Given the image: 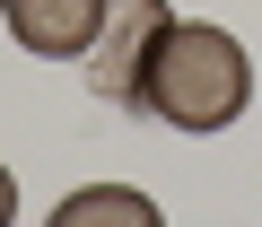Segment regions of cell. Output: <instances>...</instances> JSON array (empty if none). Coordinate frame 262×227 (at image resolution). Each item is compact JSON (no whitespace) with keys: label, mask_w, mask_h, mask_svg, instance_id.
<instances>
[{"label":"cell","mask_w":262,"mask_h":227,"mask_svg":"<svg viewBox=\"0 0 262 227\" xmlns=\"http://www.w3.org/2000/svg\"><path fill=\"white\" fill-rule=\"evenodd\" d=\"M9 35L27 44V53H44V61H79L88 44H96V27H105V0H9Z\"/></svg>","instance_id":"3"},{"label":"cell","mask_w":262,"mask_h":227,"mask_svg":"<svg viewBox=\"0 0 262 227\" xmlns=\"http://www.w3.org/2000/svg\"><path fill=\"white\" fill-rule=\"evenodd\" d=\"M44 227H166L149 192H131V184H79L70 201H53Z\"/></svg>","instance_id":"4"},{"label":"cell","mask_w":262,"mask_h":227,"mask_svg":"<svg viewBox=\"0 0 262 227\" xmlns=\"http://www.w3.org/2000/svg\"><path fill=\"white\" fill-rule=\"evenodd\" d=\"M0 9H9V0H0Z\"/></svg>","instance_id":"6"},{"label":"cell","mask_w":262,"mask_h":227,"mask_svg":"<svg viewBox=\"0 0 262 227\" xmlns=\"http://www.w3.org/2000/svg\"><path fill=\"white\" fill-rule=\"evenodd\" d=\"M253 96V61L227 27H201V18H175L158 61H149V114L175 131H227Z\"/></svg>","instance_id":"1"},{"label":"cell","mask_w":262,"mask_h":227,"mask_svg":"<svg viewBox=\"0 0 262 227\" xmlns=\"http://www.w3.org/2000/svg\"><path fill=\"white\" fill-rule=\"evenodd\" d=\"M166 27H175L166 0H105V27H96V44L79 53L88 87H96L105 105H122V114H140V105H149V61H158Z\"/></svg>","instance_id":"2"},{"label":"cell","mask_w":262,"mask_h":227,"mask_svg":"<svg viewBox=\"0 0 262 227\" xmlns=\"http://www.w3.org/2000/svg\"><path fill=\"white\" fill-rule=\"evenodd\" d=\"M18 218V184H9V166H0V227Z\"/></svg>","instance_id":"5"}]
</instances>
